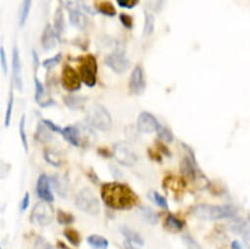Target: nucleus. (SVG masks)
<instances>
[{
    "label": "nucleus",
    "mask_w": 250,
    "mask_h": 249,
    "mask_svg": "<svg viewBox=\"0 0 250 249\" xmlns=\"http://www.w3.org/2000/svg\"><path fill=\"white\" fill-rule=\"evenodd\" d=\"M101 197L106 205L117 210L131 209L139 202L138 195L128 186L120 183L104 184Z\"/></svg>",
    "instance_id": "1"
},
{
    "label": "nucleus",
    "mask_w": 250,
    "mask_h": 249,
    "mask_svg": "<svg viewBox=\"0 0 250 249\" xmlns=\"http://www.w3.org/2000/svg\"><path fill=\"white\" fill-rule=\"evenodd\" d=\"M191 213L200 219L217 221L233 218L237 214V209L232 205H209L199 204L192 208Z\"/></svg>",
    "instance_id": "2"
},
{
    "label": "nucleus",
    "mask_w": 250,
    "mask_h": 249,
    "mask_svg": "<svg viewBox=\"0 0 250 249\" xmlns=\"http://www.w3.org/2000/svg\"><path fill=\"white\" fill-rule=\"evenodd\" d=\"M80 74L83 83L88 86L93 87L96 83L97 76V61L92 54H87L79 58Z\"/></svg>",
    "instance_id": "3"
},
{
    "label": "nucleus",
    "mask_w": 250,
    "mask_h": 249,
    "mask_svg": "<svg viewBox=\"0 0 250 249\" xmlns=\"http://www.w3.org/2000/svg\"><path fill=\"white\" fill-rule=\"evenodd\" d=\"M87 120L92 127L100 131H108L112 127L110 113L99 104H94L87 112Z\"/></svg>",
    "instance_id": "4"
},
{
    "label": "nucleus",
    "mask_w": 250,
    "mask_h": 249,
    "mask_svg": "<svg viewBox=\"0 0 250 249\" xmlns=\"http://www.w3.org/2000/svg\"><path fill=\"white\" fill-rule=\"evenodd\" d=\"M75 202L78 208L86 214L97 215L100 211L99 200L89 188H84L80 191Z\"/></svg>",
    "instance_id": "5"
},
{
    "label": "nucleus",
    "mask_w": 250,
    "mask_h": 249,
    "mask_svg": "<svg viewBox=\"0 0 250 249\" xmlns=\"http://www.w3.org/2000/svg\"><path fill=\"white\" fill-rule=\"evenodd\" d=\"M53 220V208L49 202L43 201L39 202L35 205L32 214L31 222L40 227H44L49 225Z\"/></svg>",
    "instance_id": "6"
},
{
    "label": "nucleus",
    "mask_w": 250,
    "mask_h": 249,
    "mask_svg": "<svg viewBox=\"0 0 250 249\" xmlns=\"http://www.w3.org/2000/svg\"><path fill=\"white\" fill-rule=\"evenodd\" d=\"M114 155L117 161L125 166H132L138 160L136 153L126 143H118L115 145Z\"/></svg>",
    "instance_id": "7"
},
{
    "label": "nucleus",
    "mask_w": 250,
    "mask_h": 249,
    "mask_svg": "<svg viewBox=\"0 0 250 249\" xmlns=\"http://www.w3.org/2000/svg\"><path fill=\"white\" fill-rule=\"evenodd\" d=\"M146 87V79L144 68L142 65H137L132 74L129 81V88L131 93L135 95H141L145 92Z\"/></svg>",
    "instance_id": "8"
},
{
    "label": "nucleus",
    "mask_w": 250,
    "mask_h": 249,
    "mask_svg": "<svg viewBox=\"0 0 250 249\" xmlns=\"http://www.w3.org/2000/svg\"><path fill=\"white\" fill-rule=\"evenodd\" d=\"M61 82L67 91L73 92L81 88V78L77 71L69 65H65L63 68Z\"/></svg>",
    "instance_id": "9"
},
{
    "label": "nucleus",
    "mask_w": 250,
    "mask_h": 249,
    "mask_svg": "<svg viewBox=\"0 0 250 249\" xmlns=\"http://www.w3.org/2000/svg\"><path fill=\"white\" fill-rule=\"evenodd\" d=\"M105 64L117 74H123L130 67L129 59L123 52L115 51L105 58Z\"/></svg>",
    "instance_id": "10"
},
{
    "label": "nucleus",
    "mask_w": 250,
    "mask_h": 249,
    "mask_svg": "<svg viewBox=\"0 0 250 249\" xmlns=\"http://www.w3.org/2000/svg\"><path fill=\"white\" fill-rule=\"evenodd\" d=\"M160 126L157 119L149 112H143L138 119V129L144 134H150L157 131Z\"/></svg>",
    "instance_id": "11"
},
{
    "label": "nucleus",
    "mask_w": 250,
    "mask_h": 249,
    "mask_svg": "<svg viewBox=\"0 0 250 249\" xmlns=\"http://www.w3.org/2000/svg\"><path fill=\"white\" fill-rule=\"evenodd\" d=\"M37 191L38 195L46 202H52L54 200L53 194L50 190L49 180L45 175L40 176L37 184Z\"/></svg>",
    "instance_id": "12"
},
{
    "label": "nucleus",
    "mask_w": 250,
    "mask_h": 249,
    "mask_svg": "<svg viewBox=\"0 0 250 249\" xmlns=\"http://www.w3.org/2000/svg\"><path fill=\"white\" fill-rule=\"evenodd\" d=\"M12 67H13V81L16 87L22 91L23 89V83L21 78V59H20V52L17 46L13 48V55H12Z\"/></svg>",
    "instance_id": "13"
},
{
    "label": "nucleus",
    "mask_w": 250,
    "mask_h": 249,
    "mask_svg": "<svg viewBox=\"0 0 250 249\" xmlns=\"http://www.w3.org/2000/svg\"><path fill=\"white\" fill-rule=\"evenodd\" d=\"M68 11H69V17L71 24L79 29H83L85 27V17L82 13V11L78 8V6L74 2H69L68 5Z\"/></svg>",
    "instance_id": "14"
},
{
    "label": "nucleus",
    "mask_w": 250,
    "mask_h": 249,
    "mask_svg": "<svg viewBox=\"0 0 250 249\" xmlns=\"http://www.w3.org/2000/svg\"><path fill=\"white\" fill-rule=\"evenodd\" d=\"M57 34L50 25H47L42 35V45L44 50H51L56 46Z\"/></svg>",
    "instance_id": "15"
},
{
    "label": "nucleus",
    "mask_w": 250,
    "mask_h": 249,
    "mask_svg": "<svg viewBox=\"0 0 250 249\" xmlns=\"http://www.w3.org/2000/svg\"><path fill=\"white\" fill-rule=\"evenodd\" d=\"M65 140L74 146H79L81 142V134L79 130L74 126H69L63 129V135Z\"/></svg>",
    "instance_id": "16"
},
{
    "label": "nucleus",
    "mask_w": 250,
    "mask_h": 249,
    "mask_svg": "<svg viewBox=\"0 0 250 249\" xmlns=\"http://www.w3.org/2000/svg\"><path fill=\"white\" fill-rule=\"evenodd\" d=\"M181 170L187 179H188L190 181H194V179L196 177V170H195V167L193 164V159L190 160L188 157L185 158L182 162Z\"/></svg>",
    "instance_id": "17"
},
{
    "label": "nucleus",
    "mask_w": 250,
    "mask_h": 249,
    "mask_svg": "<svg viewBox=\"0 0 250 249\" xmlns=\"http://www.w3.org/2000/svg\"><path fill=\"white\" fill-rule=\"evenodd\" d=\"M121 232L123 233L124 236H126L128 241L138 244V245H144V242H145L144 238L142 237V235L140 233H138L134 229H131L128 227H122Z\"/></svg>",
    "instance_id": "18"
},
{
    "label": "nucleus",
    "mask_w": 250,
    "mask_h": 249,
    "mask_svg": "<svg viewBox=\"0 0 250 249\" xmlns=\"http://www.w3.org/2000/svg\"><path fill=\"white\" fill-rule=\"evenodd\" d=\"M64 103L72 110H81L84 104V98L79 95L68 94L64 97Z\"/></svg>",
    "instance_id": "19"
},
{
    "label": "nucleus",
    "mask_w": 250,
    "mask_h": 249,
    "mask_svg": "<svg viewBox=\"0 0 250 249\" xmlns=\"http://www.w3.org/2000/svg\"><path fill=\"white\" fill-rule=\"evenodd\" d=\"M87 243L94 249H107L109 245V242L105 237L97 234H92L88 236Z\"/></svg>",
    "instance_id": "20"
},
{
    "label": "nucleus",
    "mask_w": 250,
    "mask_h": 249,
    "mask_svg": "<svg viewBox=\"0 0 250 249\" xmlns=\"http://www.w3.org/2000/svg\"><path fill=\"white\" fill-rule=\"evenodd\" d=\"M35 87H36V93H35V98L37 103H39L42 107H46L47 104L44 101L45 97V91L42 83L40 82V80L36 77L35 78Z\"/></svg>",
    "instance_id": "21"
},
{
    "label": "nucleus",
    "mask_w": 250,
    "mask_h": 249,
    "mask_svg": "<svg viewBox=\"0 0 250 249\" xmlns=\"http://www.w3.org/2000/svg\"><path fill=\"white\" fill-rule=\"evenodd\" d=\"M96 8H97L98 12H100L101 14H103L105 16H109V17H114L117 13L114 5L109 1H102V2L97 3Z\"/></svg>",
    "instance_id": "22"
},
{
    "label": "nucleus",
    "mask_w": 250,
    "mask_h": 249,
    "mask_svg": "<svg viewBox=\"0 0 250 249\" xmlns=\"http://www.w3.org/2000/svg\"><path fill=\"white\" fill-rule=\"evenodd\" d=\"M165 227L171 231H180L184 228V223L178 218L170 215L167 217L165 222Z\"/></svg>",
    "instance_id": "23"
},
{
    "label": "nucleus",
    "mask_w": 250,
    "mask_h": 249,
    "mask_svg": "<svg viewBox=\"0 0 250 249\" xmlns=\"http://www.w3.org/2000/svg\"><path fill=\"white\" fill-rule=\"evenodd\" d=\"M64 16H63V11L61 8H58L55 12L54 16V30L57 34V36H60L63 31H64Z\"/></svg>",
    "instance_id": "24"
},
{
    "label": "nucleus",
    "mask_w": 250,
    "mask_h": 249,
    "mask_svg": "<svg viewBox=\"0 0 250 249\" xmlns=\"http://www.w3.org/2000/svg\"><path fill=\"white\" fill-rule=\"evenodd\" d=\"M155 28V19L152 14L146 12V20H145V28H144V36L149 37L153 34Z\"/></svg>",
    "instance_id": "25"
},
{
    "label": "nucleus",
    "mask_w": 250,
    "mask_h": 249,
    "mask_svg": "<svg viewBox=\"0 0 250 249\" xmlns=\"http://www.w3.org/2000/svg\"><path fill=\"white\" fill-rule=\"evenodd\" d=\"M64 235H65V237L68 239V241L72 245H74V246H79L80 245V243H81V235L74 228H66L64 230Z\"/></svg>",
    "instance_id": "26"
},
{
    "label": "nucleus",
    "mask_w": 250,
    "mask_h": 249,
    "mask_svg": "<svg viewBox=\"0 0 250 249\" xmlns=\"http://www.w3.org/2000/svg\"><path fill=\"white\" fill-rule=\"evenodd\" d=\"M32 6V0H23L21 12H20V26L23 27L28 20Z\"/></svg>",
    "instance_id": "27"
},
{
    "label": "nucleus",
    "mask_w": 250,
    "mask_h": 249,
    "mask_svg": "<svg viewBox=\"0 0 250 249\" xmlns=\"http://www.w3.org/2000/svg\"><path fill=\"white\" fill-rule=\"evenodd\" d=\"M141 214L143 216V218L148 222L151 225H155L158 222V217L156 215V213L149 207H142L141 208Z\"/></svg>",
    "instance_id": "28"
},
{
    "label": "nucleus",
    "mask_w": 250,
    "mask_h": 249,
    "mask_svg": "<svg viewBox=\"0 0 250 249\" xmlns=\"http://www.w3.org/2000/svg\"><path fill=\"white\" fill-rule=\"evenodd\" d=\"M19 132H20V138L23 144V146L26 150V152H28L29 149V143H28V138H27V134H26V116L23 115L21 120H20V126H19Z\"/></svg>",
    "instance_id": "29"
},
{
    "label": "nucleus",
    "mask_w": 250,
    "mask_h": 249,
    "mask_svg": "<svg viewBox=\"0 0 250 249\" xmlns=\"http://www.w3.org/2000/svg\"><path fill=\"white\" fill-rule=\"evenodd\" d=\"M13 108H14V95H13V92H12V90H11V91H10V95H9L8 104H7L6 114H5V127H7V128L10 126Z\"/></svg>",
    "instance_id": "30"
},
{
    "label": "nucleus",
    "mask_w": 250,
    "mask_h": 249,
    "mask_svg": "<svg viewBox=\"0 0 250 249\" xmlns=\"http://www.w3.org/2000/svg\"><path fill=\"white\" fill-rule=\"evenodd\" d=\"M46 128L47 127L43 123L40 124V126L37 131V137L41 142H49L52 139L50 133H48V130H46Z\"/></svg>",
    "instance_id": "31"
},
{
    "label": "nucleus",
    "mask_w": 250,
    "mask_h": 249,
    "mask_svg": "<svg viewBox=\"0 0 250 249\" xmlns=\"http://www.w3.org/2000/svg\"><path fill=\"white\" fill-rule=\"evenodd\" d=\"M156 132H157L158 137H159V139H160L161 141L167 142V143H172V142H173V139H174L173 134H172V132H171L170 130H168L167 128L162 127L161 124H160V126L158 127V129H157Z\"/></svg>",
    "instance_id": "32"
},
{
    "label": "nucleus",
    "mask_w": 250,
    "mask_h": 249,
    "mask_svg": "<svg viewBox=\"0 0 250 249\" xmlns=\"http://www.w3.org/2000/svg\"><path fill=\"white\" fill-rule=\"evenodd\" d=\"M57 220L62 225H70L75 221V218L71 213H67L63 210H58Z\"/></svg>",
    "instance_id": "33"
},
{
    "label": "nucleus",
    "mask_w": 250,
    "mask_h": 249,
    "mask_svg": "<svg viewBox=\"0 0 250 249\" xmlns=\"http://www.w3.org/2000/svg\"><path fill=\"white\" fill-rule=\"evenodd\" d=\"M52 183H54V187L55 189L57 190L58 193L62 194L63 196H65L66 190H67V186H66V182L65 180H63L61 177H54V179H52Z\"/></svg>",
    "instance_id": "34"
},
{
    "label": "nucleus",
    "mask_w": 250,
    "mask_h": 249,
    "mask_svg": "<svg viewBox=\"0 0 250 249\" xmlns=\"http://www.w3.org/2000/svg\"><path fill=\"white\" fill-rule=\"evenodd\" d=\"M62 60V54L61 53H57L55 56L51 57V58H48L46 60H44L42 62V66L46 69H51L53 67H55L56 65H58Z\"/></svg>",
    "instance_id": "35"
},
{
    "label": "nucleus",
    "mask_w": 250,
    "mask_h": 249,
    "mask_svg": "<svg viewBox=\"0 0 250 249\" xmlns=\"http://www.w3.org/2000/svg\"><path fill=\"white\" fill-rule=\"evenodd\" d=\"M44 158L45 160L50 164L53 165L55 167H58L61 165V160L60 158L55 154V152L51 151V150H46L44 152Z\"/></svg>",
    "instance_id": "36"
},
{
    "label": "nucleus",
    "mask_w": 250,
    "mask_h": 249,
    "mask_svg": "<svg viewBox=\"0 0 250 249\" xmlns=\"http://www.w3.org/2000/svg\"><path fill=\"white\" fill-rule=\"evenodd\" d=\"M34 249H53V247L46 239L40 236L37 238V240L35 242Z\"/></svg>",
    "instance_id": "37"
},
{
    "label": "nucleus",
    "mask_w": 250,
    "mask_h": 249,
    "mask_svg": "<svg viewBox=\"0 0 250 249\" xmlns=\"http://www.w3.org/2000/svg\"><path fill=\"white\" fill-rule=\"evenodd\" d=\"M140 0H117V3L121 8H126V9H133L138 3Z\"/></svg>",
    "instance_id": "38"
},
{
    "label": "nucleus",
    "mask_w": 250,
    "mask_h": 249,
    "mask_svg": "<svg viewBox=\"0 0 250 249\" xmlns=\"http://www.w3.org/2000/svg\"><path fill=\"white\" fill-rule=\"evenodd\" d=\"M153 198H154L155 203L158 206H160L161 208H163V209H168L169 208L167 199L163 195H161L159 192H153Z\"/></svg>",
    "instance_id": "39"
},
{
    "label": "nucleus",
    "mask_w": 250,
    "mask_h": 249,
    "mask_svg": "<svg viewBox=\"0 0 250 249\" xmlns=\"http://www.w3.org/2000/svg\"><path fill=\"white\" fill-rule=\"evenodd\" d=\"M120 21L125 28H127V29L133 28V18L130 15L122 13L120 15Z\"/></svg>",
    "instance_id": "40"
},
{
    "label": "nucleus",
    "mask_w": 250,
    "mask_h": 249,
    "mask_svg": "<svg viewBox=\"0 0 250 249\" xmlns=\"http://www.w3.org/2000/svg\"><path fill=\"white\" fill-rule=\"evenodd\" d=\"M42 123L45 124V126L53 133H58L60 135H63V129L59 128L57 124H55L53 122L49 121V120H42Z\"/></svg>",
    "instance_id": "41"
},
{
    "label": "nucleus",
    "mask_w": 250,
    "mask_h": 249,
    "mask_svg": "<svg viewBox=\"0 0 250 249\" xmlns=\"http://www.w3.org/2000/svg\"><path fill=\"white\" fill-rule=\"evenodd\" d=\"M0 59H1V68L2 71L5 75L8 73V66H7V59H6V54L4 48L1 46L0 47Z\"/></svg>",
    "instance_id": "42"
},
{
    "label": "nucleus",
    "mask_w": 250,
    "mask_h": 249,
    "mask_svg": "<svg viewBox=\"0 0 250 249\" xmlns=\"http://www.w3.org/2000/svg\"><path fill=\"white\" fill-rule=\"evenodd\" d=\"M184 240L186 242V244L188 245V249H201L200 246L189 236H185L184 237Z\"/></svg>",
    "instance_id": "43"
},
{
    "label": "nucleus",
    "mask_w": 250,
    "mask_h": 249,
    "mask_svg": "<svg viewBox=\"0 0 250 249\" xmlns=\"http://www.w3.org/2000/svg\"><path fill=\"white\" fill-rule=\"evenodd\" d=\"M29 204H30V194L29 192H26L22 202H21V211L24 212L27 210V208L29 207Z\"/></svg>",
    "instance_id": "44"
},
{
    "label": "nucleus",
    "mask_w": 250,
    "mask_h": 249,
    "mask_svg": "<svg viewBox=\"0 0 250 249\" xmlns=\"http://www.w3.org/2000/svg\"><path fill=\"white\" fill-rule=\"evenodd\" d=\"M157 145H158V147L160 148V150L164 153V154H166V155H170V152H169V150H168V148L162 144V143H157Z\"/></svg>",
    "instance_id": "45"
},
{
    "label": "nucleus",
    "mask_w": 250,
    "mask_h": 249,
    "mask_svg": "<svg viewBox=\"0 0 250 249\" xmlns=\"http://www.w3.org/2000/svg\"><path fill=\"white\" fill-rule=\"evenodd\" d=\"M230 246H231V249H243V247L241 246V244H240L238 241H236V240H233V241L231 242Z\"/></svg>",
    "instance_id": "46"
},
{
    "label": "nucleus",
    "mask_w": 250,
    "mask_h": 249,
    "mask_svg": "<svg viewBox=\"0 0 250 249\" xmlns=\"http://www.w3.org/2000/svg\"><path fill=\"white\" fill-rule=\"evenodd\" d=\"M125 247H126V249H138V248H136L135 246H134V244L132 243V242H130V241H126L125 242Z\"/></svg>",
    "instance_id": "47"
},
{
    "label": "nucleus",
    "mask_w": 250,
    "mask_h": 249,
    "mask_svg": "<svg viewBox=\"0 0 250 249\" xmlns=\"http://www.w3.org/2000/svg\"><path fill=\"white\" fill-rule=\"evenodd\" d=\"M58 246L59 247H62V248H64V249H69L63 242H61V241H58Z\"/></svg>",
    "instance_id": "48"
}]
</instances>
